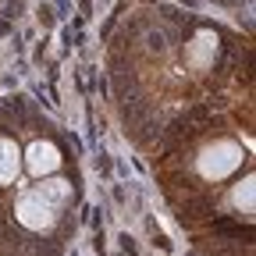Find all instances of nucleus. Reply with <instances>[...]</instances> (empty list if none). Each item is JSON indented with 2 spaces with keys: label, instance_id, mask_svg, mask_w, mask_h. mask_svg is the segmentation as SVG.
Here are the masks:
<instances>
[{
  "label": "nucleus",
  "instance_id": "obj_1",
  "mask_svg": "<svg viewBox=\"0 0 256 256\" xmlns=\"http://www.w3.org/2000/svg\"><path fill=\"white\" fill-rule=\"evenodd\" d=\"M242 160H246V153H242L238 142L217 139V142H210V146L196 156V171H200L206 182H224L228 174H235V171L242 168Z\"/></svg>",
  "mask_w": 256,
  "mask_h": 256
},
{
  "label": "nucleus",
  "instance_id": "obj_2",
  "mask_svg": "<svg viewBox=\"0 0 256 256\" xmlns=\"http://www.w3.org/2000/svg\"><path fill=\"white\" fill-rule=\"evenodd\" d=\"M54 203H46L36 188L32 192H22L18 196V203H14V217H18V224H25L28 232H43V228H50L54 224Z\"/></svg>",
  "mask_w": 256,
  "mask_h": 256
},
{
  "label": "nucleus",
  "instance_id": "obj_3",
  "mask_svg": "<svg viewBox=\"0 0 256 256\" xmlns=\"http://www.w3.org/2000/svg\"><path fill=\"white\" fill-rule=\"evenodd\" d=\"M25 168L32 178H46L60 168V150L54 142H32L28 146V156H25Z\"/></svg>",
  "mask_w": 256,
  "mask_h": 256
},
{
  "label": "nucleus",
  "instance_id": "obj_4",
  "mask_svg": "<svg viewBox=\"0 0 256 256\" xmlns=\"http://www.w3.org/2000/svg\"><path fill=\"white\" fill-rule=\"evenodd\" d=\"M22 171V150L14 139L0 136V185H11Z\"/></svg>",
  "mask_w": 256,
  "mask_h": 256
},
{
  "label": "nucleus",
  "instance_id": "obj_5",
  "mask_svg": "<svg viewBox=\"0 0 256 256\" xmlns=\"http://www.w3.org/2000/svg\"><path fill=\"white\" fill-rule=\"evenodd\" d=\"M36 192H40V196H43L46 203H54V206H60L64 200H68V196H72V185H68V182H60V178H50V182H43V185H40Z\"/></svg>",
  "mask_w": 256,
  "mask_h": 256
},
{
  "label": "nucleus",
  "instance_id": "obj_6",
  "mask_svg": "<svg viewBox=\"0 0 256 256\" xmlns=\"http://www.w3.org/2000/svg\"><path fill=\"white\" fill-rule=\"evenodd\" d=\"M232 203H235V210L242 217H252V178H246V182H238L232 188Z\"/></svg>",
  "mask_w": 256,
  "mask_h": 256
}]
</instances>
